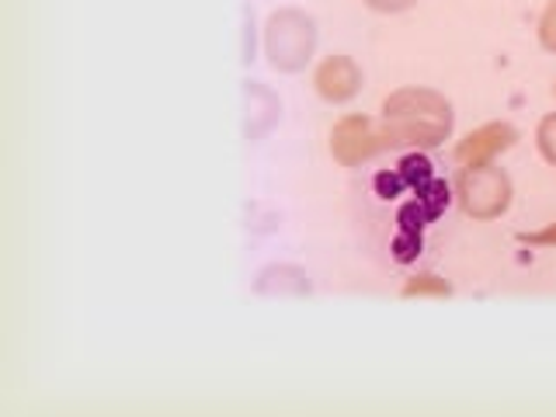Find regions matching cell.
Returning <instances> with one entry per match:
<instances>
[{"label": "cell", "mask_w": 556, "mask_h": 417, "mask_svg": "<svg viewBox=\"0 0 556 417\" xmlns=\"http://www.w3.org/2000/svg\"><path fill=\"white\" fill-rule=\"evenodd\" d=\"M521 243H529V248H556V223L543 226V230H532V233H518Z\"/></svg>", "instance_id": "cell-16"}, {"label": "cell", "mask_w": 556, "mask_h": 417, "mask_svg": "<svg viewBox=\"0 0 556 417\" xmlns=\"http://www.w3.org/2000/svg\"><path fill=\"white\" fill-rule=\"evenodd\" d=\"M417 202L425 205V213L431 219H439L445 208H448V202H452V188L445 181H439V178H431L425 188H417Z\"/></svg>", "instance_id": "cell-10"}, {"label": "cell", "mask_w": 556, "mask_h": 417, "mask_svg": "<svg viewBox=\"0 0 556 417\" xmlns=\"http://www.w3.org/2000/svg\"><path fill=\"white\" fill-rule=\"evenodd\" d=\"M317 49V22L300 8H278L265 22V56L278 74H300Z\"/></svg>", "instance_id": "cell-2"}, {"label": "cell", "mask_w": 556, "mask_h": 417, "mask_svg": "<svg viewBox=\"0 0 556 417\" xmlns=\"http://www.w3.org/2000/svg\"><path fill=\"white\" fill-rule=\"evenodd\" d=\"M414 295H439V300H448L452 286L445 282V278L425 271V275H414L404 282V300H414Z\"/></svg>", "instance_id": "cell-11"}, {"label": "cell", "mask_w": 556, "mask_h": 417, "mask_svg": "<svg viewBox=\"0 0 556 417\" xmlns=\"http://www.w3.org/2000/svg\"><path fill=\"white\" fill-rule=\"evenodd\" d=\"M254 289L261 295H309V275L295 265H268L257 271Z\"/></svg>", "instance_id": "cell-8"}, {"label": "cell", "mask_w": 556, "mask_h": 417, "mask_svg": "<svg viewBox=\"0 0 556 417\" xmlns=\"http://www.w3.org/2000/svg\"><path fill=\"white\" fill-rule=\"evenodd\" d=\"M396 223H400V230H404V233H417V237H421L425 223H431V216L425 213V205H421V202H417V199H410V202H407L404 208H400Z\"/></svg>", "instance_id": "cell-13"}, {"label": "cell", "mask_w": 556, "mask_h": 417, "mask_svg": "<svg viewBox=\"0 0 556 417\" xmlns=\"http://www.w3.org/2000/svg\"><path fill=\"white\" fill-rule=\"evenodd\" d=\"M278 115H282V101H278L271 87H265L261 80L243 84V136L248 139L268 136L278 126Z\"/></svg>", "instance_id": "cell-7"}, {"label": "cell", "mask_w": 556, "mask_h": 417, "mask_svg": "<svg viewBox=\"0 0 556 417\" xmlns=\"http://www.w3.org/2000/svg\"><path fill=\"white\" fill-rule=\"evenodd\" d=\"M313 87H317V94L330 104H344L352 101L358 91H362V70L352 56H344V52H334V56L320 60L317 74H313Z\"/></svg>", "instance_id": "cell-6"}, {"label": "cell", "mask_w": 556, "mask_h": 417, "mask_svg": "<svg viewBox=\"0 0 556 417\" xmlns=\"http://www.w3.org/2000/svg\"><path fill=\"white\" fill-rule=\"evenodd\" d=\"M379 150H387V139L369 115H344L330 129V156L341 167H358Z\"/></svg>", "instance_id": "cell-4"}, {"label": "cell", "mask_w": 556, "mask_h": 417, "mask_svg": "<svg viewBox=\"0 0 556 417\" xmlns=\"http://www.w3.org/2000/svg\"><path fill=\"white\" fill-rule=\"evenodd\" d=\"M376 188H379V195H382V199H393L396 191H400V188H407V185H404V178H400V170H393V174H390V170H382V174H376Z\"/></svg>", "instance_id": "cell-17"}, {"label": "cell", "mask_w": 556, "mask_h": 417, "mask_svg": "<svg viewBox=\"0 0 556 417\" xmlns=\"http://www.w3.org/2000/svg\"><path fill=\"white\" fill-rule=\"evenodd\" d=\"M400 178H404V185L407 188H425L431 178H434V170H431V161H428V156L425 153H407L404 156V161H400Z\"/></svg>", "instance_id": "cell-9"}, {"label": "cell", "mask_w": 556, "mask_h": 417, "mask_svg": "<svg viewBox=\"0 0 556 417\" xmlns=\"http://www.w3.org/2000/svg\"><path fill=\"white\" fill-rule=\"evenodd\" d=\"M452 104L445 94L431 91V87H400L387 101H382V139L387 150L393 147H417L431 150L442 147L452 136Z\"/></svg>", "instance_id": "cell-1"}, {"label": "cell", "mask_w": 556, "mask_h": 417, "mask_svg": "<svg viewBox=\"0 0 556 417\" xmlns=\"http://www.w3.org/2000/svg\"><path fill=\"white\" fill-rule=\"evenodd\" d=\"M539 42H543L546 52L556 56V0H549L543 17H539Z\"/></svg>", "instance_id": "cell-14"}, {"label": "cell", "mask_w": 556, "mask_h": 417, "mask_svg": "<svg viewBox=\"0 0 556 417\" xmlns=\"http://www.w3.org/2000/svg\"><path fill=\"white\" fill-rule=\"evenodd\" d=\"M535 143H539V153L546 156V164L556 167V112L543 115L535 126Z\"/></svg>", "instance_id": "cell-12"}, {"label": "cell", "mask_w": 556, "mask_h": 417, "mask_svg": "<svg viewBox=\"0 0 556 417\" xmlns=\"http://www.w3.org/2000/svg\"><path fill=\"white\" fill-rule=\"evenodd\" d=\"M365 8H372V11H379V14H400V11H407V8H414L417 0H362Z\"/></svg>", "instance_id": "cell-18"}, {"label": "cell", "mask_w": 556, "mask_h": 417, "mask_svg": "<svg viewBox=\"0 0 556 417\" xmlns=\"http://www.w3.org/2000/svg\"><path fill=\"white\" fill-rule=\"evenodd\" d=\"M518 143V129L511 122H486V126L473 129L456 143V161L463 167H477V164H494V156L504 150H511Z\"/></svg>", "instance_id": "cell-5"}, {"label": "cell", "mask_w": 556, "mask_h": 417, "mask_svg": "<svg viewBox=\"0 0 556 417\" xmlns=\"http://www.w3.org/2000/svg\"><path fill=\"white\" fill-rule=\"evenodd\" d=\"M393 251H396V261H414V254H421V237L400 230L393 240Z\"/></svg>", "instance_id": "cell-15"}, {"label": "cell", "mask_w": 556, "mask_h": 417, "mask_svg": "<svg viewBox=\"0 0 556 417\" xmlns=\"http://www.w3.org/2000/svg\"><path fill=\"white\" fill-rule=\"evenodd\" d=\"M511 178L508 170L497 164H477V167H463L456 178V199L463 205L466 216L473 219H497L508 213L511 205Z\"/></svg>", "instance_id": "cell-3"}]
</instances>
